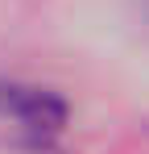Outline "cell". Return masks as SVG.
<instances>
[{"instance_id":"6da1fadb","label":"cell","mask_w":149,"mask_h":154,"mask_svg":"<svg viewBox=\"0 0 149 154\" xmlns=\"http://www.w3.org/2000/svg\"><path fill=\"white\" fill-rule=\"evenodd\" d=\"M0 117L17 121L33 142H46V137H54L58 129L66 125L71 108H66V100H62L58 92H50V88L8 79V83H0Z\"/></svg>"}]
</instances>
